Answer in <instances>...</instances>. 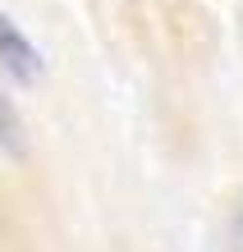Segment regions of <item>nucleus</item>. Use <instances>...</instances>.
<instances>
[{
    "label": "nucleus",
    "mask_w": 243,
    "mask_h": 252,
    "mask_svg": "<svg viewBox=\"0 0 243 252\" xmlns=\"http://www.w3.org/2000/svg\"><path fill=\"white\" fill-rule=\"evenodd\" d=\"M0 64H5V73H9V78H19V83H37L41 69H46L41 51L5 19V14H0Z\"/></svg>",
    "instance_id": "obj_1"
},
{
    "label": "nucleus",
    "mask_w": 243,
    "mask_h": 252,
    "mask_svg": "<svg viewBox=\"0 0 243 252\" xmlns=\"http://www.w3.org/2000/svg\"><path fill=\"white\" fill-rule=\"evenodd\" d=\"M0 147L14 152V156L23 152V124H19V115H14L9 96H0Z\"/></svg>",
    "instance_id": "obj_2"
},
{
    "label": "nucleus",
    "mask_w": 243,
    "mask_h": 252,
    "mask_svg": "<svg viewBox=\"0 0 243 252\" xmlns=\"http://www.w3.org/2000/svg\"><path fill=\"white\" fill-rule=\"evenodd\" d=\"M230 243H234V252H243V202L234 206V216H230Z\"/></svg>",
    "instance_id": "obj_3"
}]
</instances>
